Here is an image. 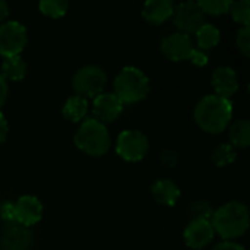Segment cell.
Masks as SVG:
<instances>
[{
    "label": "cell",
    "instance_id": "4",
    "mask_svg": "<svg viewBox=\"0 0 250 250\" xmlns=\"http://www.w3.org/2000/svg\"><path fill=\"white\" fill-rule=\"evenodd\" d=\"M75 144L85 154L101 157L110 148V133L105 125L95 119H86L75 135Z\"/></svg>",
    "mask_w": 250,
    "mask_h": 250
},
{
    "label": "cell",
    "instance_id": "17",
    "mask_svg": "<svg viewBox=\"0 0 250 250\" xmlns=\"http://www.w3.org/2000/svg\"><path fill=\"white\" fill-rule=\"evenodd\" d=\"M4 79L10 81H22L26 75V64L22 60L21 56H13V57H4L1 63V72Z\"/></svg>",
    "mask_w": 250,
    "mask_h": 250
},
{
    "label": "cell",
    "instance_id": "10",
    "mask_svg": "<svg viewBox=\"0 0 250 250\" xmlns=\"http://www.w3.org/2000/svg\"><path fill=\"white\" fill-rule=\"evenodd\" d=\"M214 227L209 220H192L185 229L183 237L189 248L202 249L214 239Z\"/></svg>",
    "mask_w": 250,
    "mask_h": 250
},
{
    "label": "cell",
    "instance_id": "15",
    "mask_svg": "<svg viewBox=\"0 0 250 250\" xmlns=\"http://www.w3.org/2000/svg\"><path fill=\"white\" fill-rule=\"evenodd\" d=\"M152 196L154 199L166 207H173L176 205L177 199L180 198V189L177 188V185L168 179H163L158 180L152 185Z\"/></svg>",
    "mask_w": 250,
    "mask_h": 250
},
{
    "label": "cell",
    "instance_id": "25",
    "mask_svg": "<svg viewBox=\"0 0 250 250\" xmlns=\"http://www.w3.org/2000/svg\"><path fill=\"white\" fill-rule=\"evenodd\" d=\"M179 160H180L179 154L173 149H164L161 152V163L166 167H174L179 163Z\"/></svg>",
    "mask_w": 250,
    "mask_h": 250
},
{
    "label": "cell",
    "instance_id": "7",
    "mask_svg": "<svg viewBox=\"0 0 250 250\" xmlns=\"http://www.w3.org/2000/svg\"><path fill=\"white\" fill-rule=\"evenodd\" d=\"M149 149L148 138L139 130H125L116 142L117 154L126 161H141Z\"/></svg>",
    "mask_w": 250,
    "mask_h": 250
},
{
    "label": "cell",
    "instance_id": "3",
    "mask_svg": "<svg viewBox=\"0 0 250 250\" xmlns=\"http://www.w3.org/2000/svg\"><path fill=\"white\" fill-rule=\"evenodd\" d=\"M149 92V79L138 67L126 66L114 79V94L125 104L144 100Z\"/></svg>",
    "mask_w": 250,
    "mask_h": 250
},
{
    "label": "cell",
    "instance_id": "19",
    "mask_svg": "<svg viewBox=\"0 0 250 250\" xmlns=\"http://www.w3.org/2000/svg\"><path fill=\"white\" fill-rule=\"evenodd\" d=\"M195 34L198 45L202 50H209L220 42V31L211 23H204Z\"/></svg>",
    "mask_w": 250,
    "mask_h": 250
},
{
    "label": "cell",
    "instance_id": "9",
    "mask_svg": "<svg viewBox=\"0 0 250 250\" xmlns=\"http://www.w3.org/2000/svg\"><path fill=\"white\" fill-rule=\"evenodd\" d=\"M173 22L182 34L196 32L204 25V12L196 1H183L173 9Z\"/></svg>",
    "mask_w": 250,
    "mask_h": 250
},
{
    "label": "cell",
    "instance_id": "29",
    "mask_svg": "<svg viewBox=\"0 0 250 250\" xmlns=\"http://www.w3.org/2000/svg\"><path fill=\"white\" fill-rule=\"evenodd\" d=\"M7 91H9L7 82H6V79L3 78V75L0 73V105L4 103V100H6V97H7Z\"/></svg>",
    "mask_w": 250,
    "mask_h": 250
},
{
    "label": "cell",
    "instance_id": "21",
    "mask_svg": "<svg viewBox=\"0 0 250 250\" xmlns=\"http://www.w3.org/2000/svg\"><path fill=\"white\" fill-rule=\"evenodd\" d=\"M69 3L66 0H42L40 1V10L50 18H60L66 13Z\"/></svg>",
    "mask_w": 250,
    "mask_h": 250
},
{
    "label": "cell",
    "instance_id": "30",
    "mask_svg": "<svg viewBox=\"0 0 250 250\" xmlns=\"http://www.w3.org/2000/svg\"><path fill=\"white\" fill-rule=\"evenodd\" d=\"M7 15H9V6H7V3L0 0V23L6 19Z\"/></svg>",
    "mask_w": 250,
    "mask_h": 250
},
{
    "label": "cell",
    "instance_id": "6",
    "mask_svg": "<svg viewBox=\"0 0 250 250\" xmlns=\"http://www.w3.org/2000/svg\"><path fill=\"white\" fill-rule=\"evenodd\" d=\"M107 82V76L105 72L95 64H88L81 67L72 81L73 89L78 92L79 97H97L100 94H103V89L105 86Z\"/></svg>",
    "mask_w": 250,
    "mask_h": 250
},
{
    "label": "cell",
    "instance_id": "12",
    "mask_svg": "<svg viewBox=\"0 0 250 250\" xmlns=\"http://www.w3.org/2000/svg\"><path fill=\"white\" fill-rule=\"evenodd\" d=\"M15 205V223L22 226H34L42 217V205L40 199L31 195L21 196Z\"/></svg>",
    "mask_w": 250,
    "mask_h": 250
},
{
    "label": "cell",
    "instance_id": "13",
    "mask_svg": "<svg viewBox=\"0 0 250 250\" xmlns=\"http://www.w3.org/2000/svg\"><path fill=\"white\" fill-rule=\"evenodd\" d=\"M212 86L215 89V95L229 100L233 94H236L237 88H239V82H237V75L234 72V69L229 67V66H221L217 67L212 73Z\"/></svg>",
    "mask_w": 250,
    "mask_h": 250
},
{
    "label": "cell",
    "instance_id": "28",
    "mask_svg": "<svg viewBox=\"0 0 250 250\" xmlns=\"http://www.w3.org/2000/svg\"><path fill=\"white\" fill-rule=\"evenodd\" d=\"M7 132H9V126H7V120L4 119L3 113H0V144H3L7 138Z\"/></svg>",
    "mask_w": 250,
    "mask_h": 250
},
{
    "label": "cell",
    "instance_id": "1",
    "mask_svg": "<svg viewBox=\"0 0 250 250\" xmlns=\"http://www.w3.org/2000/svg\"><path fill=\"white\" fill-rule=\"evenodd\" d=\"M233 116V104L230 100L218 95L204 97L195 108V120L199 127L208 133H221L227 129Z\"/></svg>",
    "mask_w": 250,
    "mask_h": 250
},
{
    "label": "cell",
    "instance_id": "8",
    "mask_svg": "<svg viewBox=\"0 0 250 250\" xmlns=\"http://www.w3.org/2000/svg\"><path fill=\"white\" fill-rule=\"evenodd\" d=\"M26 29L15 21L0 23V54L3 57L19 56L26 45Z\"/></svg>",
    "mask_w": 250,
    "mask_h": 250
},
{
    "label": "cell",
    "instance_id": "27",
    "mask_svg": "<svg viewBox=\"0 0 250 250\" xmlns=\"http://www.w3.org/2000/svg\"><path fill=\"white\" fill-rule=\"evenodd\" d=\"M212 250H246L243 246L234 243V242H223V243H218Z\"/></svg>",
    "mask_w": 250,
    "mask_h": 250
},
{
    "label": "cell",
    "instance_id": "5",
    "mask_svg": "<svg viewBox=\"0 0 250 250\" xmlns=\"http://www.w3.org/2000/svg\"><path fill=\"white\" fill-rule=\"evenodd\" d=\"M161 51L173 62L192 60L198 66H205L208 63V56L204 51L196 50L190 37L182 32L164 37L161 41Z\"/></svg>",
    "mask_w": 250,
    "mask_h": 250
},
{
    "label": "cell",
    "instance_id": "16",
    "mask_svg": "<svg viewBox=\"0 0 250 250\" xmlns=\"http://www.w3.org/2000/svg\"><path fill=\"white\" fill-rule=\"evenodd\" d=\"M88 111V101L83 97L79 95H72L66 100L63 105V116L69 122H79L86 116Z\"/></svg>",
    "mask_w": 250,
    "mask_h": 250
},
{
    "label": "cell",
    "instance_id": "22",
    "mask_svg": "<svg viewBox=\"0 0 250 250\" xmlns=\"http://www.w3.org/2000/svg\"><path fill=\"white\" fill-rule=\"evenodd\" d=\"M229 12L231 13L233 19L239 23H243V26H248L250 22V1L249 0H240V1H231Z\"/></svg>",
    "mask_w": 250,
    "mask_h": 250
},
{
    "label": "cell",
    "instance_id": "2",
    "mask_svg": "<svg viewBox=\"0 0 250 250\" xmlns=\"http://www.w3.org/2000/svg\"><path fill=\"white\" fill-rule=\"evenodd\" d=\"M214 231H217L226 242L230 239L240 237L246 233L249 227V211L242 202H229L220 207L211 221Z\"/></svg>",
    "mask_w": 250,
    "mask_h": 250
},
{
    "label": "cell",
    "instance_id": "14",
    "mask_svg": "<svg viewBox=\"0 0 250 250\" xmlns=\"http://www.w3.org/2000/svg\"><path fill=\"white\" fill-rule=\"evenodd\" d=\"M173 9L174 4L171 0H149L144 4L142 15L149 23L160 25L173 15Z\"/></svg>",
    "mask_w": 250,
    "mask_h": 250
},
{
    "label": "cell",
    "instance_id": "18",
    "mask_svg": "<svg viewBox=\"0 0 250 250\" xmlns=\"http://www.w3.org/2000/svg\"><path fill=\"white\" fill-rule=\"evenodd\" d=\"M230 141L233 146L248 148L250 145V122L242 119L230 127Z\"/></svg>",
    "mask_w": 250,
    "mask_h": 250
},
{
    "label": "cell",
    "instance_id": "11",
    "mask_svg": "<svg viewBox=\"0 0 250 250\" xmlns=\"http://www.w3.org/2000/svg\"><path fill=\"white\" fill-rule=\"evenodd\" d=\"M123 111V103L117 98L116 94L103 92L94 100V114L95 120L100 123H111L114 122Z\"/></svg>",
    "mask_w": 250,
    "mask_h": 250
},
{
    "label": "cell",
    "instance_id": "26",
    "mask_svg": "<svg viewBox=\"0 0 250 250\" xmlns=\"http://www.w3.org/2000/svg\"><path fill=\"white\" fill-rule=\"evenodd\" d=\"M0 217L7 223H15V205L12 202H3L0 205Z\"/></svg>",
    "mask_w": 250,
    "mask_h": 250
},
{
    "label": "cell",
    "instance_id": "20",
    "mask_svg": "<svg viewBox=\"0 0 250 250\" xmlns=\"http://www.w3.org/2000/svg\"><path fill=\"white\" fill-rule=\"evenodd\" d=\"M236 157H237V152H236V148L231 144H221L220 146H217L212 151V161L218 167L230 166L231 163H234Z\"/></svg>",
    "mask_w": 250,
    "mask_h": 250
},
{
    "label": "cell",
    "instance_id": "23",
    "mask_svg": "<svg viewBox=\"0 0 250 250\" xmlns=\"http://www.w3.org/2000/svg\"><path fill=\"white\" fill-rule=\"evenodd\" d=\"M196 3L204 13H209V15L227 13L230 9V4H231V1H229V0H199Z\"/></svg>",
    "mask_w": 250,
    "mask_h": 250
},
{
    "label": "cell",
    "instance_id": "24",
    "mask_svg": "<svg viewBox=\"0 0 250 250\" xmlns=\"http://www.w3.org/2000/svg\"><path fill=\"white\" fill-rule=\"evenodd\" d=\"M236 44L239 47V50L246 56H250V28L248 26H242L239 31H237V35H236Z\"/></svg>",
    "mask_w": 250,
    "mask_h": 250
}]
</instances>
